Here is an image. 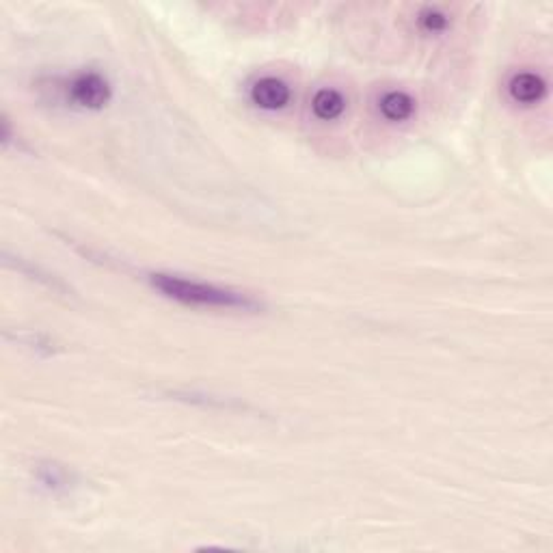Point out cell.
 <instances>
[{
    "label": "cell",
    "mask_w": 553,
    "mask_h": 553,
    "mask_svg": "<svg viewBox=\"0 0 553 553\" xmlns=\"http://www.w3.org/2000/svg\"><path fill=\"white\" fill-rule=\"evenodd\" d=\"M150 285L154 290L161 292L167 299L182 303V305L193 307H215V310H236L255 313L262 310V303L247 292L221 288V285L206 284V281L186 279L180 275L167 273H152Z\"/></svg>",
    "instance_id": "6da1fadb"
},
{
    "label": "cell",
    "mask_w": 553,
    "mask_h": 553,
    "mask_svg": "<svg viewBox=\"0 0 553 553\" xmlns=\"http://www.w3.org/2000/svg\"><path fill=\"white\" fill-rule=\"evenodd\" d=\"M69 102L84 110H102L113 98V89L102 74L83 72L67 84Z\"/></svg>",
    "instance_id": "7a4b0ae2"
},
{
    "label": "cell",
    "mask_w": 553,
    "mask_h": 553,
    "mask_svg": "<svg viewBox=\"0 0 553 553\" xmlns=\"http://www.w3.org/2000/svg\"><path fill=\"white\" fill-rule=\"evenodd\" d=\"M251 102L264 110H281L290 104L292 92L288 83L275 76H264L251 87Z\"/></svg>",
    "instance_id": "3957f363"
},
{
    "label": "cell",
    "mask_w": 553,
    "mask_h": 553,
    "mask_svg": "<svg viewBox=\"0 0 553 553\" xmlns=\"http://www.w3.org/2000/svg\"><path fill=\"white\" fill-rule=\"evenodd\" d=\"M508 95L513 98V102L534 106L547 95V83L540 74L517 72L508 81Z\"/></svg>",
    "instance_id": "277c9868"
},
{
    "label": "cell",
    "mask_w": 553,
    "mask_h": 553,
    "mask_svg": "<svg viewBox=\"0 0 553 553\" xmlns=\"http://www.w3.org/2000/svg\"><path fill=\"white\" fill-rule=\"evenodd\" d=\"M379 110L387 121L400 124L411 119L415 113V100L407 92H387L379 100Z\"/></svg>",
    "instance_id": "5b68a950"
},
{
    "label": "cell",
    "mask_w": 553,
    "mask_h": 553,
    "mask_svg": "<svg viewBox=\"0 0 553 553\" xmlns=\"http://www.w3.org/2000/svg\"><path fill=\"white\" fill-rule=\"evenodd\" d=\"M312 110L320 121H335L344 115L346 98L338 89H318L312 100Z\"/></svg>",
    "instance_id": "8992f818"
},
{
    "label": "cell",
    "mask_w": 553,
    "mask_h": 553,
    "mask_svg": "<svg viewBox=\"0 0 553 553\" xmlns=\"http://www.w3.org/2000/svg\"><path fill=\"white\" fill-rule=\"evenodd\" d=\"M417 22L424 33H443V31H448L450 18H448V13H443L441 9L428 7L419 13Z\"/></svg>",
    "instance_id": "52a82bcc"
},
{
    "label": "cell",
    "mask_w": 553,
    "mask_h": 553,
    "mask_svg": "<svg viewBox=\"0 0 553 553\" xmlns=\"http://www.w3.org/2000/svg\"><path fill=\"white\" fill-rule=\"evenodd\" d=\"M18 268L22 270V273H26V275H40V268H33V266H29V264H24V262H18ZM35 279H40V281H44L46 285H50V288H55V290H63V285L58 284V281H55V279H50V275L48 276H35Z\"/></svg>",
    "instance_id": "ba28073f"
}]
</instances>
